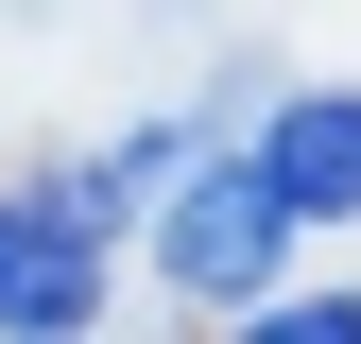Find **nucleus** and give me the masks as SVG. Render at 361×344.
<instances>
[{"label":"nucleus","instance_id":"obj_5","mask_svg":"<svg viewBox=\"0 0 361 344\" xmlns=\"http://www.w3.org/2000/svg\"><path fill=\"white\" fill-rule=\"evenodd\" d=\"M241 344H361V293H276V310L241 293Z\"/></svg>","mask_w":361,"mask_h":344},{"label":"nucleus","instance_id":"obj_4","mask_svg":"<svg viewBox=\"0 0 361 344\" xmlns=\"http://www.w3.org/2000/svg\"><path fill=\"white\" fill-rule=\"evenodd\" d=\"M172 155H190V138H172V121H138L121 155H86V172H69V207H86V224H121V207H138L155 172H172Z\"/></svg>","mask_w":361,"mask_h":344},{"label":"nucleus","instance_id":"obj_2","mask_svg":"<svg viewBox=\"0 0 361 344\" xmlns=\"http://www.w3.org/2000/svg\"><path fill=\"white\" fill-rule=\"evenodd\" d=\"M104 327V224L69 190H0V344H69Z\"/></svg>","mask_w":361,"mask_h":344},{"label":"nucleus","instance_id":"obj_1","mask_svg":"<svg viewBox=\"0 0 361 344\" xmlns=\"http://www.w3.org/2000/svg\"><path fill=\"white\" fill-rule=\"evenodd\" d=\"M276 241H293V207H276V172H258V155H207L190 190H172V224H155V258H172L190 310H241V293L276 276Z\"/></svg>","mask_w":361,"mask_h":344},{"label":"nucleus","instance_id":"obj_3","mask_svg":"<svg viewBox=\"0 0 361 344\" xmlns=\"http://www.w3.org/2000/svg\"><path fill=\"white\" fill-rule=\"evenodd\" d=\"M258 172H276L293 224H361V86H293L258 121Z\"/></svg>","mask_w":361,"mask_h":344}]
</instances>
